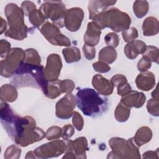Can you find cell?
I'll return each mask as SVG.
<instances>
[{
  "label": "cell",
  "mask_w": 159,
  "mask_h": 159,
  "mask_svg": "<svg viewBox=\"0 0 159 159\" xmlns=\"http://www.w3.org/2000/svg\"><path fill=\"white\" fill-rule=\"evenodd\" d=\"M93 20L100 29L107 27L116 32L125 30L129 27L131 22L130 18L126 13L116 8H112L97 14Z\"/></svg>",
  "instance_id": "2"
},
{
  "label": "cell",
  "mask_w": 159,
  "mask_h": 159,
  "mask_svg": "<svg viewBox=\"0 0 159 159\" xmlns=\"http://www.w3.org/2000/svg\"><path fill=\"white\" fill-rule=\"evenodd\" d=\"M106 43L107 45L111 46V47H116L119 43V39L118 36L116 34L111 32L107 34L105 38Z\"/></svg>",
  "instance_id": "9"
},
{
  "label": "cell",
  "mask_w": 159,
  "mask_h": 159,
  "mask_svg": "<svg viewBox=\"0 0 159 159\" xmlns=\"http://www.w3.org/2000/svg\"><path fill=\"white\" fill-rule=\"evenodd\" d=\"M146 50V45L140 40H136L132 43H128L125 47V53L127 57L134 59L139 53H144Z\"/></svg>",
  "instance_id": "6"
},
{
  "label": "cell",
  "mask_w": 159,
  "mask_h": 159,
  "mask_svg": "<svg viewBox=\"0 0 159 159\" xmlns=\"http://www.w3.org/2000/svg\"><path fill=\"white\" fill-rule=\"evenodd\" d=\"M74 133L73 127L70 125H67L63 127V133H62V137L64 139H67L70 138Z\"/></svg>",
  "instance_id": "13"
},
{
  "label": "cell",
  "mask_w": 159,
  "mask_h": 159,
  "mask_svg": "<svg viewBox=\"0 0 159 159\" xmlns=\"http://www.w3.org/2000/svg\"><path fill=\"white\" fill-rule=\"evenodd\" d=\"M122 36L125 42H131L138 37L137 30L134 27H130L122 32Z\"/></svg>",
  "instance_id": "7"
},
{
  "label": "cell",
  "mask_w": 159,
  "mask_h": 159,
  "mask_svg": "<svg viewBox=\"0 0 159 159\" xmlns=\"http://www.w3.org/2000/svg\"><path fill=\"white\" fill-rule=\"evenodd\" d=\"M100 34L101 29L94 22L88 23L87 31L84 36L86 45L91 47L96 45L99 40Z\"/></svg>",
  "instance_id": "5"
},
{
  "label": "cell",
  "mask_w": 159,
  "mask_h": 159,
  "mask_svg": "<svg viewBox=\"0 0 159 159\" xmlns=\"http://www.w3.org/2000/svg\"><path fill=\"white\" fill-rule=\"evenodd\" d=\"M93 68L96 71L101 72V73H106L110 70L111 68L106 64H104L102 62H96L93 63Z\"/></svg>",
  "instance_id": "11"
},
{
  "label": "cell",
  "mask_w": 159,
  "mask_h": 159,
  "mask_svg": "<svg viewBox=\"0 0 159 159\" xmlns=\"http://www.w3.org/2000/svg\"><path fill=\"white\" fill-rule=\"evenodd\" d=\"M61 129L58 127H52L48 129L46 133L45 137L48 140H52L54 139H58L60 137L61 134Z\"/></svg>",
  "instance_id": "8"
},
{
  "label": "cell",
  "mask_w": 159,
  "mask_h": 159,
  "mask_svg": "<svg viewBox=\"0 0 159 159\" xmlns=\"http://www.w3.org/2000/svg\"><path fill=\"white\" fill-rule=\"evenodd\" d=\"M75 8H72L66 11L64 16V22L71 20L65 25L68 30L72 32L76 31L80 27L83 18V11L81 8L77 9L75 16Z\"/></svg>",
  "instance_id": "4"
},
{
  "label": "cell",
  "mask_w": 159,
  "mask_h": 159,
  "mask_svg": "<svg viewBox=\"0 0 159 159\" xmlns=\"http://www.w3.org/2000/svg\"><path fill=\"white\" fill-rule=\"evenodd\" d=\"M76 104L83 113L93 117L101 114L107 107V99L101 98L91 88L80 89L76 94Z\"/></svg>",
  "instance_id": "1"
},
{
  "label": "cell",
  "mask_w": 159,
  "mask_h": 159,
  "mask_svg": "<svg viewBox=\"0 0 159 159\" xmlns=\"http://www.w3.org/2000/svg\"><path fill=\"white\" fill-rule=\"evenodd\" d=\"M75 98L69 94L60 100L56 105V116L60 119H68L72 116V111L75 107Z\"/></svg>",
  "instance_id": "3"
},
{
  "label": "cell",
  "mask_w": 159,
  "mask_h": 159,
  "mask_svg": "<svg viewBox=\"0 0 159 159\" xmlns=\"http://www.w3.org/2000/svg\"><path fill=\"white\" fill-rule=\"evenodd\" d=\"M83 53L87 59L91 60L95 57V48L93 47H90V49L89 51V46L87 45H84L83 47Z\"/></svg>",
  "instance_id": "12"
},
{
  "label": "cell",
  "mask_w": 159,
  "mask_h": 159,
  "mask_svg": "<svg viewBox=\"0 0 159 159\" xmlns=\"http://www.w3.org/2000/svg\"><path fill=\"white\" fill-rule=\"evenodd\" d=\"M73 123L75 127L78 130L81 131L82 130L83 126V121L82 117L80 115V114L77 112H75L73 113Z\"/></svg>",
  "instance_id": "10"
}]
</instances>
